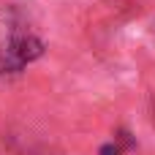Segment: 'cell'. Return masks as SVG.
Instances as JSON below:
<instances>
[{
	"instance_id": "obj_3",
	"label": "cell",
	"mask_w": 155,
	"mask_h": 155,
	"mask_svg": "<svg viewBox=\"0 0 155 155\" xmlns=\"http://www.w3.org/2000/svg\"><path fill=\"white\" fill-rule=\"evenodd\" d=\"M153 125H155V98H153Z\"/></svg>"
},
{
	"instance_id": "obj_1",
	"label": "cell",
	"mask_w": 155,
	"mask_h": 155,
	"mask_svg": "<svg viewBox=\"0 0 155 155\" xmlns=\"http://www.w3.org/2000/svg\"><path fill=\"white\" fill-rule=\"evenodd\" d=\"M44 54V41L30 35V33H19L11 35L3 46H0V79L3 76H16L22 74V68L33 60H38Z\"/></svg>"
},
{
	"instance_id": "obj_2",
	"label": "cell",
	"mask_w": 155,
	"mask_h": 155,
	"mask_svg": "<svg viewBox=\"0 0 155 155\" xmlns=\"http://www.w3.org/2000/svg\"><path fill=\"white\" fill-rule=\"evenodd\" d=\"M98 155H123V147H120L117 142H109V144L101 147V153H98Z\"/></svg>"
}]
</instances>
